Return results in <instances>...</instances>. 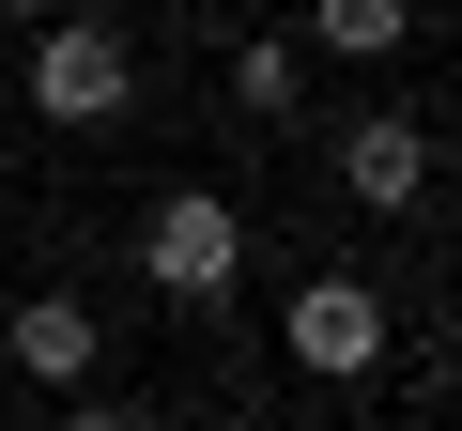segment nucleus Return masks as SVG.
Segmentation results:
<instances>
[{"label": "nucleus", "mask_w": 462, "mask_h": 431, "mask_svg": "<svg viewBox=\"0 0 462 431\" xmlns=\"http://www.w3.org/2000/svg\"><path fill=\"white\" fill-rule=\"evenodd\" d=\"M139 262H154V293H170V308H216L231 278H247V216H231L216 185H185V200H154Z\"/></svg>", "instance_id": "f257e3e1"}, {"label": "nucleus", "mask_w": 462, "mask_h": 431, "mask_svg": "<svg viewBox=\"0 0 462 431\" xmlns=\"http://www.w3.org/2000/svg\"><path fill=\"white\" fill-rule=\"evenodd\" d=\"M32 108H47V124H108V108H124V32L62 16V32L32 47Z\"/></svg>", "instance_id": "f03ea898"}, {"label": "nucleus", "mask_w": 462, "mask_h": 431, "mask_svg": "<svg viewBox=\"0 0 462 431\" xmlns=\"http://www.w3.org/2000/svg\"><path fill=\"white\" fill-rule=\"evenodd\" d=\"M339 185H355L370 216H416V185H431V124H401V108L339 124Z\"/></svg>", "instance_id": "7ed1b4c3"}, {"label": "nucleus", "mask_w": 462, "mask_h": 431, "mask_svg": "<svg viewBox=\"0 0 462 431\" xmlns=\"http://www.w3.org/2000/svg\"><path fill=\"white\" fill-rule=\"evenodd\" d=\"M293 354H309V370H370V354H385V293H370V278H309V293H293Z\"/></svg>", "instance_id": "20e7f679"}, {"label": "nucleus", "mask_w": 462, "mask_h": 431, "mask_svg": "<svg viewBox=\"0 0 462 431\" xmlns=\"http://www.w3.org/2000/svg\"><path fill=\"white\" fill-rule=\"evenodd\" d=\"M16 370L78 385V370H93V308H78V293H32V308H16Z\"/></svg>", "instance_id": "39448f33"}, {"label": "nucleus", "mask_w": 462, "mask_h": 431, "mask_svg": "<svg viewBox=\"0 0 462 431\" xmlns=\"http://www.w3.org/2000/svg\"><path fill=\"white\" fill-rule=\"evenodd\" d=\"M309 47L324 62H385L401 47V0H309Z\"/></svg>", "instance_id": "423d86ee"}, {"label": "nucleus", "mask_w": 462, "mask_h": 431, "mask_svg": "<svg viewBox=\"0 0 462 431\" xmlns=\"http://www.w3.org/2000/svg\"><path fill=\"white\" fill-rule=\"evenodd\" d=\"M231 93H247V108H263V124H278V108H293V93H309V78H293V47H278V32H263V47H247V62H231Z\"/></svg>", "instance_id": "0eeeda50"}]
</instances>
